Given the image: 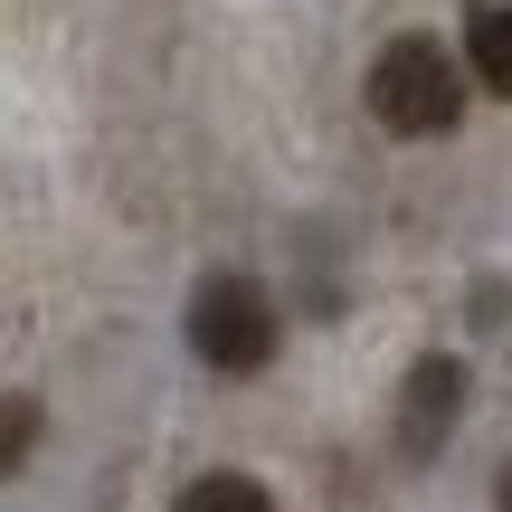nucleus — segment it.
I'll return each mask as SVG.
<instances>
[{
  "label": "nucleus",
  "mask_w": 512,
  "mask_h": 512,
  "mask_svg": "<svg viewBox=\"0 0 512 512\" xmlns=\"http://www.w3.org/2000/svg\"><path fill=\"white\" fill-rule=\"evenodd\" d=\"M370 114L389 133H456L465 114V67L437 38H389L380 67H370Z\"/></svg>",
  "instance_id": "f257e3e1"
},
{
  "label": "nucleus",
  "mask_w": 512,
  "mask_h": 512,
  "mask_svg": "<svg viewBox=\"0 0 512 512\" xmlns=\"http://www.w3.org/2000/svg\"><path fill=\"white\" fill-rule=\"evenodd\" d=\"M190 351H200L209 370H228V380L266 370L275 361V304H266V285H247V275H209V285L190 294Z\"/></svg>",
  "instance_id": "f03ea898"
},
{
  "label": "nucleus",
  "mask_w": 512,
  "mask_h": 512,
  "mask_svg": "<svg viewBox=\"0 0 512 512\" xmlns=\"http://www.w3.org/2000/svg\"><path fill=\"white\" fill-rule=\"evenodd\" d=\"M456 408H465V370L456 361H418L408 370V399H399V446L408 456H437L446 427H456Z\"/></svg>",
  "instance_id": "7ed1b4c3"
},
{
  "label": "nucleus",
  "mask_w": 512,
  "mask_h": 512,
  "mask_svg": "<svg viewBox=\"0 0 512 512\" xmlns=\"http://www.w3.org/2000/svg\"><path fill=\"white\" fill-rule=\"evenodd\" d=\"M465 76L512 95V0H475V19H465Z\"/></svg>",
  "instance_id": "20e7f679"
},
{
  "label": "nucleus",
  "mask_w": 512,
  "mask_h": 512,
  "mask_svg": "<svg viewBox=\"0 0 512 512\" xmlns=\"http://www.w3.org/2000/svg\"><path fill=\"white\" fill-rule=\"evenodd\" d=\"M171 512H275V494H266L256 475H200Z\"/></svg>",
  "instance_id": "39448f33"
},
{
  "label": "nucleus",
  "mask_w": 512,
  "mask_h": 512,
  "mask_svg": "<svg viewBox=\"0 0 512 512\" xmlns=\"http://www.w3.org/2000/svg\"><path fill=\"white\" fill-rule=\"evenodd\" d=\"M38 446V399H0V475H19Z\"/></svg>",
  "instance_id": "423d86ee"
},
{
  "label": "nucleus",
  "mask_w": 512,
  "mask_h": 512,
  "mask_svg": "<svg viewBox=\"0 0 512 512\" xmlns=\"http://www.w3.org/2000/svg\"><path fill=\"white\" fill-rule=\"evenodd\" d=\"M503 512H512V475H503Z\"/></svg>",
  "instance_id": "0eeeda50"
}]
</instances>
